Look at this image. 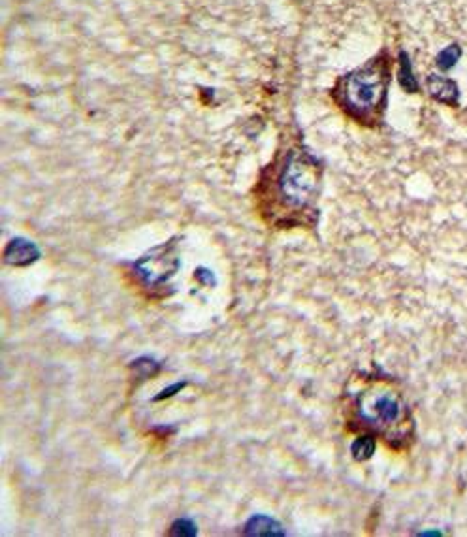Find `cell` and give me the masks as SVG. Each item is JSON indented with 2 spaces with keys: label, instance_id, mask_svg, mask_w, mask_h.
<instances>
[{
  "label": "cell",
  "instance_id": "obj_10",
  "mask_svg": "<svg viewBox=\"0 0 467 537\" xmlns=\"http://www.w3.org/2000/svg\"><path fill=\"white\" fill-rule=\"evenodd\" d=\"M373 453H375V439L371 436L358 437L356 441L352 443V456L356 460L371 459Z\"/></svg>",
  "mask_w": 467,
  "mask_h": 537
},
{
  "label": "cell",
  "instance_id": "obj_13",
  "mask_svg": "<svg viewBox=\"0 0 467 537\" xmlns=\"http://www.w3.org/2000/svg\"><path fill=\"white\" fill-rule=\"evenodd\" d=\"M185 387H187V383H185V381H183V383L172 384V387H168V389H164L163 392H160V394L155 396V402H160V400H164V398H172L173 394H178V392H181V390H183Z\"/></svg>",
  "mask_w": 467,
  "mask_h": 537
},
{
  "label": "cell",
  "instance_id": "obj_5",
  "mask_svg": "<svg viewBox=\"0 0 467 537\" xmlns=\"http://www.w3.org/2000/svg\"><path fill=\"white\" fill-rule=\"evenodd\" d=\"M40 258V249L25 237H14L4 249V262L10 266H29Z\"/></svg>",
  "mask_w": 467,
  "mask_h": 537
},
{
  "label": "cell",
  "instance_id": "obj_2",
  "mask_svg": "<svg viewBox=\"0 0 467 537\" xmlns=\"http://www.w3.org/2000/svg\"><path fill=\"white\" fill-rule=\"evenodd\" d=\"M319 187V166L313 157L290 151L277 175V193L289 208H305Z\"/></svg>",
  "mask_w": 467,
  "mask_h": 537
},
{
  "label": "cell",
  "instance_id": "obj_8",
  "mask_svg": "<svg viewBox=\"0 0 467 537\" xmlns=\"http://www.w3.org/2000/svg\"><path fill=\"white\" fill-rule=\"evenodd\" d=\"M399 83L404 87L405 91H409V93H416L419 91V81L413 76V66H411L409 55L405 51L399 53Z\"/></svg>",
  "mask_w": 467,
  "mask_h": 537
},
{
  "label": "cell",
  "instance_id": "obj_3",
  "mask_svg": "<svg viewBox=\"0 0 467 537\" xmlns=\"http://www.w3.org/2000/svg\"><path fill=\"white\" fill-rule=\"evenodd\" d=\"M405 404L398 394L383 390L371 392L362 400V416L373 424H394L404 419Z\"/></svg>",
  "mask_w": 467,
  "mask_h": 537
},
{
  "label": "cell",
  "instance_id": "obj_14",
  "mask_svg": "<svg viewBox=\"0 0 467 537\" xmlns=\"http://www.w3.org/2000/svg\"><path fill=\"white\" fill-rule=\"evenodd\" d=\"M195 277L200 281V283H204V285H215V275L211 274L210 270H205V268L196 270Z\"/></svg>",
  "mask_w": 467,
  "mask_h": 537
},
{
  "label": "cell",
  "instance_id": "obj_4",
  "mask_svg": "<svg viewBox=\"0 0 467 537\" xmlns=\"http://www.w3.org/2000/svg\"><path fill=\"white\" fill-rule=\"evenodd\" d=\"M179 260L170 264V257L168 255H145V257L136 264V272L142 275L143 280L148 281V283L155 285V283H163L178 272Z\"/></svg>",
  "mask_w": 467,
  "mask_h": 537
},
{
  "label": "cell",
  "instance_id": "obj_11",
  "mask_svg": "<svg viewBox=\"0 0 467 537\" xmlns=\"http://www.w3.org/2000/svg\"><path fill=\"white\" fill-rule=\"evenodd\" d=\"M198 533L196 526L190 521H175L172 526V536H181V537H193Z\"/></svg>",
  "mask_w": 467,
  "mask_h": 537
},
{
  "label": "cell",
  "instance_id": "obj_12",
  "mask_svg": "<svg viewBox=\"0 0 467 537\" xmlns=\"http://www.w3.org/2000/svg\"><path fill=\"white\" fill-rule=\"evenodd\" d=\"M132 366H134L138 374L143 375V377H149V375L155 374V372L158 369V364L155 362V360H151V358H140V360H134Z\"/></svg>",
  "mask_w": 467,
  "mask_h": 537
},
{
  "label": "cell",
  "instance_id": "obj_7",
  "mask_svg": "<svg viewBox=\"0 0 467 537\" xmlns=\"http://www.w3.org/2000/svg\"><path fill=\"white\" fill-rule=\"evenodd\" d=\"M247 536H281L277 522H273L268 516H252L245 526Z\"/></svg>",
  "mask_w": 467,
  "mask_h": 537
},
{
  "label": "cell",
  "instance_id": "obj_6",
  "mask_svg": "<svg viewBox=\"0 0 467 537\" xmlns=\"http://www.w3.org/2000/svg\"><path fill=\"white\" fill-rule=\"evenodd\" d=\"M426 87L437 102H443L446 106H458L460 102V91L454 79L445 78V76L430 74L426 79Z\"/></svg>",
  "mask_w": 467,
  "mask_h": 537
},
{
  "label": "cell",
  "instance_id": "obj_1",
  "mask_svg": "<svg viewBox=\"0 0 467 537\" xmlns=\"http://www.w3.org/2000/svg\"><path fill=\"white\" fill-rule=\"evenodd\" d=\"M386 85H389L386 64L379 58H373L342 79L339 83L342 104L351 116L364 119L375 113L379 106L384 104Z\"/></svg>",
  "mask_w": 467,
  "mask_h": 537
},
{
  "label": "cell",
  "instance_id": "obj_9",
  "mask_svg": "<svg viewBox=\"0 0 467 537\" xmlns=\"http://www.w3.org/2000/svg\"><path fill=\"white\" fill-rule=\"evenodd\" d=\"M460 57H462V48H460L458 44H451V46H446V48L436 57L437 68L443 70V72L454 68L458 61H460Z\"/></svg>",
  "mask_w": 467,
  "mask_h": 537
}]
</instances>
